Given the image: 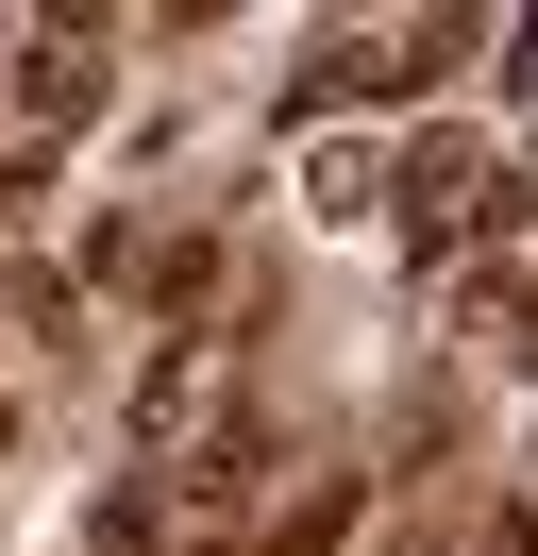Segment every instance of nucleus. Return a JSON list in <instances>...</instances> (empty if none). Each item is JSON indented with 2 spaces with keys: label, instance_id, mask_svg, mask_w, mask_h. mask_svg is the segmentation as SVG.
I'll list each match as a JSON object with an SVG mask.
<instances>
[{
  "label": "nucleus",
  "instance_id": "nucleus-1",
  "mask_svg": "<svg viewBox=\"0 0 538 556\" xmlns=\"http://www.w3.org/2000/svg\"><path fill=\"white\" fill-rule=\"evenodd\" d=\"M471 219H504L488 203V152H471V136H421V152H404V237H471Z\"/></svg>",
  "mask_w": 538,
  "mask_h": 556
},
{
  "label": "nucleus",
  "instance_id": "nucleus-2",
  "mask_svg": "<svg viewBox=\"0 0 538 556\" xmlns=\"http://www.w3.org/2000/svg\"><path fill=\"white\" fill-rule=\"evenodd\" d=\"M85 102H101V35H34V51H17V118H34V136H67Z\"/></svg>",
  "mask_w": 538,
  "mask_h": 556
},
{
  "label": "nucleus",
  "instance_id": "nucleus-3",
  "mask_svg": "<svg viewBox=\"0 0 538 556\" xmlns=\"http://www.w3.org/2000/svg\"><path fill=\"white\" fill-rule=\"evenodd\" d=\"M336 540H354V472H320L286 522H269V556H336Z\"/></svg>",
  "mask_w": 538,
  "mask_h": 556
},
{
  "label": "nucleus",
  "instance_id": "nucleus-4",
  "mask_svg": "<svg viewBox=\"0 0 538 556\" xmlns=\"http://www.w3.org/2000/svg\"><path fill=\"white\" fill-rule=\"evenodd\" d=\"M85 540H101V556H152V540H168V489H101Z\"/></svg>",
  "mask_w": 538,
  "mask_h": 556
},
{
  "label": "nucleus",
  "instance_id": "nucleus-5",
  "mask_svg": "<svg viewBox=\"0 0 538 556\" xmlns=\"http://www.w3.org/2000/svg\"><path fill=\"white\" fill-rule=\"evenodd\" d=\"M488 338H504V354H538V270H522V287H488Z\"/></svg>",
  "mask_w": 538,
  "mask_h": 556
},
{
  "label": "nucleus",
  "instance_id": "nucleus-6",
  "mask_svg": "<svg viewBox=\"0 0 538 556\" xmlns=\"http://www.w3.org/2000/svg\"><path fill=\"white\" fill-rule=\"evenodd\" d=\"M488 556H538V506H504V522H488Z\"/></svg>",
  "mask_w": 538,
  "mask_h": 556
},
{
  "label": "nucleus",
  "instance_id": "nucleus-7",
  "mask_svg": "<svg viewBox=\"0 0 538 556\" xmlns=\"http://www.w3.org/2000/svg\"><path fill=\"white\" fill-rule=\"evenodd\" d=\"M0 455H17V405H0Z\"/></svg>",
  "mask_w": 538,
  "mask_h": 556
}]
</instances>
